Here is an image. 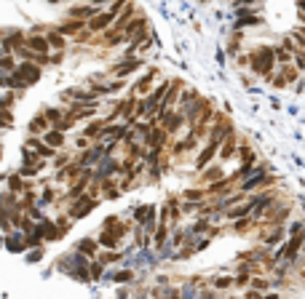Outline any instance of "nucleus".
<instances>
[{"mask_svg": "<svg viewBox=\"0 0 305 299\" xmlns=\"http://www.w3.org/2000/svg\"><path fill=\"white\" fill-rule=\"evenodd\" d=\"M46 40H49V49H56V51H62L67 45L64 35H59V32H49V35H46Z\"/></svg>", "mask_w": 305, "mask_h": 299, "instance_id": "21", "label": "nucleus"}, {"mask_svg": "<svg viewBox=\"0 0 305 299\" xmlns=\"http://www.w3.org/2000/svg\"><path fill=\"white\" fill-rule=\"evenodd\" d=\"M35 235H43V238H49V241H59V238H62V233L56 230L54 224H49V222H46V224H38Z\"/></svg>", "mask_w": 305, "mask_h": 299, "instance_id": "17", "label": "nucleus"}, {"mask_svg": "<svg viewBox=\"0 0 305 299\" xmlns=\"http://www.w3.org/2000/svg\"><path fill=\"white\" fill-rule=\"evenodd\" d=\"M94 206H97V200H89V195H80V198L75 200V206H73V217H75V219L86 217Z\"/></svg>", "mask_w": 305, "mask_h": 299, "instance_id": "7", "label": "nucleus"}, {"mask_svg": "<svg viewBox=\"0 0 305 299\" xmlns=\"http://www.w3.org/2000/svg\"><path fill=\"white\" fill-rule=\"evenodd\" d=\"M236 150H238V142H236V136H228L225 142H222V147H220V160H230L233 155H236Z\"/></svg>", "mask_w": 305, "mask_h": 299, "instance_id": "12", "label": "nucleus"}, {"mask_svg": "<svg viewBox=\"0 0 305 299\" xmlns=\"http://www.w3.org/2000/svg\"><path fill=\"white\" fill-rule=\"evenodd\" d=\"M30 136H40V134H46V131H49V121H46L43 115H35L32 121H30Z\"/></svg>", "mask_w": 305, "mask_h": 299, "instance_id": "13", "label": "nucleus"}, {"mask_svg": "<svg viewBox=\"0 0 305 299\" xmlns=\"http://www.w3.org/2000/svg\"><path fill=\"white\" fill-rule=\"evenodd\" d=\"M99 243H102L104 248H115V246H118V235H115L113 230H104V233L99 235Z\"/></svg>", "mask_w": 305, "mask_h": 299, "instance_id": "23", "label": "nucleus"}, {"mask_svg": "<svg viewBox=\"0 0 305 299\" xmlns=\"http://www.w3.org/2000/svg\"><path fill=\"white\" fill-rule=\"evenodd\" d=\"M102 193H104V198H118V195H121L118 190H115V185H110V182L102 185Z\"/></svg>", "mask_w": 305, "mask_h": 299, "instance_id": "32", "label": "nucleus"}, {"mask_svg": "<svg viewBox=\"0 0 305 299\" xmlns=\"http://www.w3.org/2000/svg\"><path fill=\"white\" fill-rule=\"evenodd\" d=\"M73 126H75V118H70V115H64V118H62V121H59V123H56L54 128H56V131H62V134H64V131H70V128H73Z\"/></svg>", "mask_w": 305, "mask_h": 299, "instance_id": "28", "label": "nucleus"}, {"mask_svg": "<svg viewBox=\"0 0 305 299\" xmlns=\"http://www.w3.org/2000/svg\"><path fill=\"white\" fill-rule=\"evenodd\" d=\"M249 62H252V70L260 78H268L271 80L273 75V64H276V56H273V49L271 45H260L252 56H249Z\"/></svg>", "mask_w": 305, "mask_h": 299, "instance_id": "1", "label": "nucleus"}, {"mask_svg": "<svg viewBox=\"0 0 305 299\" xmlns=\"http://www.w3.org/2000/svg\"><path fill=\"white\" fill-rule=\"evenodd\" d=\"M142 67V62L139 59H134V56H128V59H123V62L113 70V75H118V78H126V75H132V73H137V70Z\"/></svg>", "mask_w": 305, "mask_h": 299, "instance_id": "4", "label": "nucleus"}, {"mask_svg": "<svg viewBox=\"0 0 305 299\" xmlns=\"http://www.w3.org/2000/svg\"><path fill=\"white\" fill-rule=\"evenodd\" d=\"M271 86H273V88H284V86H287V80L281 78V75H271Z\"/></svg>", "mask_w": 305, "mask_h": 299, "instance_id": "37", "label": "nucleus"}, {"mask_svg": "<svg viewBox=\"0 0 305 299\" xmlns=\"http://www.w3.org/2000/svg\"><path fill=\"white\" fill-rule=\"evenodd\" d=\"M300 19H302V27H305V16H300Z\"/></svg>", "mask_w": 305, "mask_h": 299, "instance_id": "45", "label": "nucleus"}, {"mask_svg": "<svg viewBox=\"0 0 305 299\" xmlns=\"http://www.w3.org/2000/svg\"><path fill=\"white\" fill-rule=\"evenodd\" d=\"M16 75L25 80V83H35L40 78V73H38V67H32V64H21L19 70H16Z\"/></svg>", "mask_w": 305, "mask_h": 299, "instance_id": "16", "label": "nucleus"}, {"mask_svg": "<svg viewBox=\"0 0 305 299\" xmlns=\"http://www.w3.org/2000/svg\"><path fill=\"white\" fill-rule=\"evenodd\" d=\"M11 190H14V193H16V190H21V182H19V176H14V179H11Z\"/></svg>", "mask_w": 305, "mask_h": 299, "instance_id": "40", "label": "nucleus"}, {"mask_svg": "<svg viewBox=\"0 0 305 299\" xmlns=\"http://www.w3.org/2000/svg\"><path fill=\"white\" fill-rule=\"evenodd\" d=\"M132 16H134V6H126V8L121 11V16L113 21V30H115V32H123V30L128 27V19H132Z\"/></svg>", "mask_w": 305, "mask_h": 299, "instance_id": "14", "label": "nucleus"}, {"mask_svg": "<svg viewBox=\"0 0 305 299\" xmlns=\"http://www.w3.org/2000/svg\"><path fill=\"white\" fill-rule=\"evenodd\" d=\"M113 14H107V11H104V14H97L94 16L91 21H89V32H102V30H107V27H113Z\"/></svg>", "mask_w": 305, "mask_h": 299, "instance_id": "5", "label": "nucleus"}, {"mask_svg": "<svg viewBox=\"0 0 305 299\" xmlns=\"http://www.w3.org/2000/svg\"><path fill=\"white\" fill-rule=\"evenodd\" d=\"M0 70H3L6 75H11V73H16V64H14V59H11L8 54H3L0 56Z\"/></svg>", "mask_w": 305, "mask_h": 299, "instance_id": "26", "label": "nucleus"}, {"mask_svg": "<svg viewBox=\"0 0 305 299\" xmlns=\"http://www.w3.org/2000/svg\"><path fill=\"white\" fill-rule=\"evenodd\" d=\"M40 115H43L49 123H54V126H56V123H59L62 118H64V115H62V110H56V107H49V110H43Z\"/></svg>", "mask_w": 305, "mask_h": 299, "instance_id": "25", "label": "nucleus"}, {"mask_svg": "<svg viewBox=\"0 0 305 299\" xmlns=\"http://www.w3.org/2000/svg\"><path fill=\"white\" fill-rule=\"evenodd\" d=\"M169 86H171V80H163V83H161V86L156 88V94H150V97H147V99H150L152 104H158V107H161V102H163V97H166V91H169Z\"/></svg>", "mask_w": 305, "mask_h": 299, "instance_id": "19", "label": "nucleus"}, {"mask_svg": "<svg viewBox=\"0 0 305 299\" xmlns=\"http://www.w3.org/2000/svg\"><path fill=\"white\" fill-rule=\"evenodd\" d=\"M70 16L73 19H86V21H91L94 16H97V6H75V8H70Z\"/></svg>", "mask_w": 305, "mask_h": 299, "instance_id": "11", "label": "nucleus"}, {"mask_svg": "<svg viewBox=\"0 0 305 299\" xmlns=\"http://www.w3.org/2000/svg\"><path fill=\"white\" fill-rule=\"evenodd\" d=\"M51 200H54V190L51 187L40 190V203H51Z\"/></svg>", "mask_w": 305, "mask_h": 299, "instance_id": "35", "label": "nucleus"}, {"mask_svg": "<svg viewBox=\"0 0 305 299\" xmlns=\"http://www.w3.org/2000/svg\"><path fill=\"white\" fill-rule=\"evenodd\" d=\"M118 259H121L118 251H104L102 254V262H118Z\"/></svg>", "mask_w": 305, "mask_h": 299, "instance_id": "36", "label": "nucleus"}, {"mask_svg": "<svg viewBox=\"0 0 305 299\" xmlns=\"http://www.w3.org/2000/svg\"><path fill=\"white\" fill-rule=\"evenodd\" d=\"M102 3H110V0H94V6H97V8H99Z\"/></svg>", "mask_w": 305, "mask_h": 299, "instance_id": "44", "label": "nucleus"}, {"mask_svg": "<svg viewBox=\"0 0 305 299\" xmlns=\"http://www.w3.org/2000/svg\"><path fill=\"white\" fill-rule=\"evenodd\" d=\"M43 145L51 147V150L62 147V145H64V134H62V131H56V128H49V131L43 134Z\"/></svg>", "mask_w": 305, "mask_h": 299, "instance_id": "9", "label": "nucleus"}, {"mask_svg": "<svg viewBox=\"0 0 305 299\" xmlns=\"http://www.w3.org/2000/svg\"><path fill=\"white\" fill-rule=\"evenodd\" d=\"M217 150H220L217 145H212V142H206V147H204L201 152H198V158H195V169H198V171H204L206 166L212 163V158L217 155Z\"/></svg>", "mask_w": 305, "mask_h": 299, "instance_id": "3", "label": "nucleus"}, {"mask_svg": "<svg viewBox=\"0 0 305 299\" xmlns=\"http://www.w3.org/2000/svg\"><path fill=\"white\" fill-rule=\"evenodd\" d=\"M281 78H284L287 83L289 80H297V70L292 67V64H287V67H281Z\"/></svg>", "mask_w": 305, "mask_h": 299, "instance_id": "31", "label": "nucleus"}, {"mask_svg": "<svg viewBox=\"0 0 305 299\" xmlns=\"http://www.w3.org/2000/svg\"><path fill=\"white\" fill-rule=\"evenodd\" d=\"M123 40V32H115V30H110L107 35H104V43H107V45H118Z\"/></svg>", "mask_w": 305, "mask_h": 299, "instance_id": "29", "label": "nucleus"}, {"mask_svg": "<svg viewBox=\"0 0 305 299\" xmlns=\"http://www.w3.org/2000/svg\"><path fill=\"white\" fill-rule=\"evenodd\" d=\"M273 56H276V64H281V67L292 64V54L284 49V45H276V49H273Z\"/></svg>", "mask_w": 305, "mask_h": 299, "instance_id": "22", "label": "nucleus"}, {"mask_svg": "<svg viewBox=\"0 0 305 299\" xmlns=\"http://www.w3.org/2000/svg\"><path fill=\"white\" fill-rule=\"evenodd\" d=\"M180 86H182L180 80H171V86H169V91H166V97H163V102H161L163 110H171V104H177V102H180Z\"/></svg>", "mask_w": 305, "mask_h": 299, "instance_id": "8", "label": "nucleus"}, {"mask_svg": "<svg viewBox=\"0 0 305 299\" xmlns=\"http://www.w3.org/2000/svg\"><path fill=\"white\" fill-rule=\"evenodd\" d=\"M204 182H209V185H214V182H220L222 179V169L220 166H206V171H204Z\"/></svg>", "mask_w": 305, "mask_h": 299, "instance_id": "20", "label": "nucleus"}, {"mask_svg": "<svg viewBox=\"0 0 305 299\" xmlns=\"http://www.w3.org/2000/svg\"><path fill=\"white\" fill-rule=\"evenodd\" d=\"M86 27V21H64V25H59V30H56V32H59V35H75V32H80V30H83Z\"/></svg>", "mask_w": 305, "mask_h": 299, "instance_id": "18", "label": "nucleus"}, {"mask_svg": "<svg viewBox=\"0 0 305 299\" xmlns=\"http://www.w3.org/2000/svg\"><path fill=\"white\" fill-rule=\"evenodd\" d=\"M27 259H30V262H38V259H40V251H32V254H30Z\"/></svg>", "mask_w": 305, "mask_h": 299, "instance_id": "43", "label": "nucleus"}, {"mask_svg": "<svg viewBox=\"0 0 305 299\" xmlns=\"http://www.w3.org/2000/svg\"><path fill=\"white\" fill-rule=\"evenodd\" d=\"M281 238H284V227H276L271 235H265V238H263V243H265V246H273V243L281 241Z\"/></svg>", "mask_w": 305, "mask_h": 299, "instance_id": "27", "label": "nucleus"}, {"mask_svg": "<svg viewBox=\"0 0 305 299\" xmlns=\"http://www.w3.org/2000/svg\"><path fill=\"white\" fill-rule=\"evenodd\" d=\"M182 123H185V115L182 112H166V118H163V131H166V134H177V131L182 128Z\"/></svg>", "mask_w": 305, "mask_h": 299, "instance_id": "2", "label": "nucleus"}, {"mask_svg": "<svg viewBox=\"0 0 305 299\" xmlns=\"http://www.w3.org/2000/svg\"><path fill=\"white\" fill-rule=\"evenodd\" d=\"M128 278H132V272H121V275H115V278H113V281H118V283H123V281H128Z\"/></svg>", "mask_w": 305, "mask_h": 299, "instance_id": "39", "label": "nucleus"}, {"mask_svg": "<svg viewBox=\"0 0 305 299\" xmlns=\"http://www.w3.org/2000/svg\"><path fill=\"white\" fill-rule=\"evenodd\" d=\"M204 193H206V190H187V193H185V200H204Z\"/></svg>", "mask_w": 305, "mask_h": 299, "instance_id": "33", "label": "nucleus"}, {"mask_svg": "<svg viewBox=\"0 0 305 299\" xmlns=\"http://www.w3.org/2000/svg\"><path fill=\"white\" fill-rule=\"evenodd\" d=\"M25 40H27V38H25V35H21V32H16V30H14V32H11V35H8V38L3 40V54H8V51H14V49L19 51V49H21V45H25Z\"/></svg>", "mask_w": 305, "mask_h": 299, "instance_id": "10", "label": "nucleus"}, {"mask_svg": "<svg viewBox=\"0 0 305 299\" xmlns=\"http://www.w3.org/2000/svg\"><path fill=\"white\" fill-rule=\"evenodd\" d=\"M94 248H97V243H94V241H89V238H86V241H80L78 243V251H80V254H94Z\"/></svg>", "mask_w": 305, "mask_h": 299, "instance_id": "30", "label": "nucleus"}, {"mask_svg": "<svg viewBox=\"0 0 305 299\" xmlns=\"http://www.w3.org/2000/svg\"><path fill=\"white\" fill-rule=\"evenodd\" d=\"M91 275H94V278H99V275H102V265H91Z\"/></svg>", "mask_w": 305, "mask_h": 299, "instance_id": "41", "label": "nucleus"}, {"mask_svg": "<svg viewBox=\"0 0 305 299\" xmlns=\"http://www.w3.org/2000/svg\"><path fill=\"white\" fill-rule=\"evenodd\" d=\"M104 126H107V123H89L86 128H83V134L86 136H91V139H97V136H102V131H104Z\"/></svg>", "mask_w": 305, "mask_h": 299, "instance_id": "24", "label": "nucleus"}, {"mask_svg": "<svg viewBox=\"0 0 305 299\" xmlns=\"http://www.w3.org/2000/svg\"><path fill=\"white\" fill-rule=\"evenodd\" d=\"M246 283H249V275H246V272H241V275L233 278V286H246Z\"/></svg>", "mask_w": 305, "mask_h": 299, "instance_id": "38", "label": "nucleus"}, {"mask_svg": "<svg viewBox=\"0 0 305 299\" xmlns=\"http://www.w3.org/2000/svg\"><path fill=\"white\" fill-rule=\"evenodd\" d=\"M214 289H228V286H233V278H214Z\"/></svg>", "mask_w": 305, "mask_h": 299, "instance_id": "34", "label": "nucleus"}, {"mask_svg": "<svg viewBox=\"0 0 305 299\" xmlns=\"http://www.w3.org/2000/svg\"><path fill=\"white\" fill-rule=\"evenodd\" d=\"M25 49H30L35 54H49V40H46L43 35H30L25 40Z\"/></svg>", "mask_w": 305, "mask_h": 299, "instance_id": "6", "label": "nucleus"}, {"mask_svg": "<svg viewBox=\"0 0 305 299\" xmlns=\"http://www.w3.org/2000/svg\"><path fill=\"white\" fill-rule=\"evenodd\" d=\"M297 11H300V16H305V0H297Z\"/></svg>", "mask_w": 305, "mask_h": 299, "instance_id": "42", "label": "nucleus"}, {"mask_svg": "<svg viewBox=\"0 0 305 299\" xmlns=\"http://www.w3.org/2000/svg\"><path fill=\"white\" fill-rule=\"evenodd\" d=\"M156 78H158V70H152V73L139 78V83H137V94H139V97H145V94L152 88V80H156Z\"/></svg>", "mask_w": 305, "mask_h": 299, "instance_id": "15", "label": "nucleus"}]
</instances>
